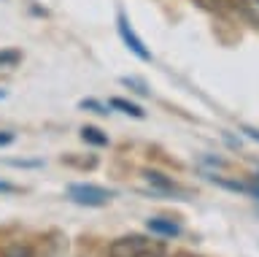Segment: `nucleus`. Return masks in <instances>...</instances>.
<instances>
[{"label":"nucleus","mask_w":259,"mask_h":257,"mask_svg":"<svg viewBox=\"0 0 259 257\" xmlns=\"http://www.w3.org/2000/svg\"><path fill=\"white\" fill-rule=\"evenodd\" d=\"M167 246L165 241L149 238V236H121L108 246V257H165Z\"/></svg>","instance_id":"1"},{"label":"nucleus","mask_w":259,"mask_h":257,"mask_svg":"<svg viewBox=\"0 0 259 257\" xmlns=\"http://www.w3.org/2000/svg\"><path fill=\"white\" fill-rule=\"evenodd\" d=\"M111 198H113V192L105 187H97V184H70L68 187V200H73L76 206L103 208L111 203Z\"/></svg>","instance_id":"2"},{"label":"nucleus","mask_w":259,"mask_h":257,"mask_svg":"<svg viewBox=\"0 0 259 257\" xmlns=\"http://www.w3.org/2000/svg\"><path fill=\"white\" fill-rule=\"evenodd\" d=\"M116 30H119V38L124 41V46L135 54L138 60L151 62V52L146 49V44L141 41V38H138V33L133 30V25H130V19L124 17V14H119V17H116Z\"/></svg>","instance_id":"3"},{"label":"nucleus","mask_w":259,"mask_h":257,"mask_svg":"<svg viewBox=\"0 0 259 257\" xmlns=\"http://www.w3.org/2000/svg\"><path fill=\"white\" fill-rule=\"evenodd\" d=\"M143 176H146V181H149L157 192L173 195V198H178V200H186V198H189V192H186L184 187H178L173 179H167L165 173H159V171H143Z\"/></svg>","instance_id":"4"},{"label":"nucleus","mask_w":259,"mask_h":257,"mask_svg":"<svg viewBox=\"0 0 259 257\" xmlns=\"http://www.w3.org/2000/svg\"><path fill=\"white\" fill-rule=\"evenodd\" d=\"M146 228H149L151 236H159V238L181 236V225H178L176 219H167V216H151V219L146 222Z\"/></svg>","instance_id":"5"},{"label":"nucleus","mask_w":259,"mask_h":257,"mask_svg":"<svg viewBox=\"0 0 259 257\" xmlns=\"http://www.w3.org/2000/svg\"><path fill=\"white\" fill-rule=\"evenodd\" d=\"M108 108H116V111H121V114H127V117H133V119H143L146 117V111L141 106H135V103H130L124 98H111L108 100Z\"/></svg>","instance_id":"6"},{"label":"nucleus","mask_w":259,"mask_h":257,"mask_svg":"<svg viewBox=\"0 0 259 257\" xmlns=\"http://www.w3.org/2000/svg\"><path fill=\"white\" fill-rule=\"evenodd\" d=\"M81 141L89 143V146H108V135H105L100 127H92V125L81 127Z\"/></svg>","instance_id":"7"},{"label":"nucleus","mask_w":259,"mask_h":257,"mask_svg":"<svg viewBox=\"0 0 259 257\" xmlns=\"http://www.w3.org/2000/svg\"><path fill=\"white\" fill-rule=\"evenodd\" d=\"M238 6L243 9V14H246V19L251 22V25L259 27V0H240Z\"/></svg>","instance_id":"8"},{"label":"nucleus","mask_w":259,"mask_h":257,"mask_svg":"<svg viewBox=\"0 0 259 257\" xmlns=\"http://www.w3.org/2000/svg\"><path fill=\"white\" fill-rule=\"evenodd\" d=\"M194 3H200L202 9H208V11H224V9L238 6L240 0H194Z\"/></svg>","instance_id":"9"},{"label":"nucleus","mask_w":259,"mask_h":257,"mask_svg":"<svg viewBox=\"0 0 259 257\" xmlns=\"http://www.w3.org/2000/svg\"><path fill=\"white\" fill-rule=\"evenodd\" d=\"M0 257H38V254L32 252L30 246H24V244H11V246L3 249V254H0Z\"/></svg>","instance_id":"10"},{"label":"nucleus","mask_w":259,"mask_h":257,"mask_svg":"<svg viewBox=\"0 0 259 257\" xmlns=\"http://www.w3.org/2000/svg\"><path fill=\"white\" fill-rule=\"evenodd\" d=\"M62 163H68V165H76V168H95V165H97V157H95V155H89V157L65 155V157H62Z\"/></svg>","instance_id":"11"},{"label":"nucleus","mask_w":259,"mask_h":257,"mask_svg":"<svg viewBox=\"0 0 259 257\" xmlns=\"http://www.w3.org/2000/svg\"><path fill=\"white\" fill-rule=\"evenodd\" d=\"M19 60H22V54L16 49H3L0 52V68H14V65H19Z\"/></svg>","instance_id":"12"},{"label":"nucleus","mask_w":259,"mask_h":257,"mask_svg":"<svg viewBox=\"0 0 259 257\" xmlns=\"http://www.w3.org/2000/svg\"><path fill=\"white\" fill-rule=\"evenodd\" d=\"M78 108H84V111H92V114H100V117H105V114H108V106H103V103H97V100H92V98L81 100V103H78Z\"/></svg>","instance_id":"13"},{"label":"nucleus","mask_w":259,"mask_h":257,"mask_svg":"<svg viewBox=\"0 0 259 257\" xmlns=\"http://www.w3.org/2000/svg\"><path fill=\"white\" fill-rule=\"evenodd\" d=\"M121 84H124V87H130V90H133V92H138V95H149V87H146V84L141 82V79L124 76V79H121Z\"/></svg>","instance_id":"14"},{"label":"nucleus","mask_w":259,"mask_h":257,"mask_svg":"<svg viewBox=\"0 0 259 257\" xmlns=\"http://www.w3.org/2000/svg\"><path fill=\"white\" fill-rule=\"evenodd\" d=\"M8 165H14V168H40V160H8Z\"/></svg>","instance_id":"15"},{"label":"nucleus","mask_w":259,"mask_h":257,"mask_svg":"<svg viewBox=\"0 0 259 257\" xmlns=\"http://www.w3.org/2000/svg\"><path fill=\"white\" fill-rule=\"evenodd\" d=\"M246 195L259 198V181H246Z\"/></svg>","instance_id":"16"},{"label":"nucleus","mask_w":259,"mask_h":257,"mask_svg":"<svg viewBox=\"0 0 259 257\" xmlns=\"http://www.w3.org/2000/svg\"><path fill=\"white\" fill-rule=\"evenodd\" d=\"M8 143H14V133L0 130V146H8Z\"/></svg>","instance_id":"17"},{"label":"nucleus","mask_w":259,"mask_h":257,"mask_svg":"<svg viewBox=\"0 0 259 257\" xmlns=\"http://www.w3.org/2000/svg\"><path fill=\"white\" fill-rule=\"evenodd\" d=\"M243 133H246L248 138H254V141H259V130H254V127H243Z\"/></svg>","instance_id":"18"},{"label":"nucleus","mask_w":259,"mask_h":257,"mask_svg":"<svg viewBox=\"0 0 259 257\" xmlns=\"http://www.w3.org/2000/svg\"><path fill=\"white\" fill-rule=\"evenodd\" d=\"M16 187H11V184H0V192H14Z\"/></svg>","instance_id":"19"},{"label":"nucleus","mask_w":259,"mask_h":257,"mask_svg":"<svg viewBox=\"0 0 259 257\" xmlns=\"http://www.w3.org/2000/svg\"><path fill=\"white\" fill-rule=\"evenodd\" d=\"M6 95H8V92H6V90H0V100H3V98H6Z\"/></svg>","instance_id":"20"},{"label":"nucleus","mask_w":259,"mask_h":257,"mask_svg":"<svg viewBox=\"0 0 259 257\" xmlns=\"http://www.w3.org/2000/svg\"><path fill=\"white\" fill-rule=\"evenodd\" d=\"M176 257H194V254H186V252H184V254H176Z\"/></svg>","instance_id":"21"}]
</instances>
